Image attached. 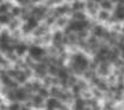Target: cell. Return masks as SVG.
Returning <instances> with one entry per match:
<instances>
[{
  "label": "cell",
  "mask_w": 124,
  "mask_h": 110,
  "mask_svg": "<svg viewBox=\"0 0 124 110\" xmlns=\"http://www.w3.org/2000/svg\"><path fill=\"white\" fill-rule=\"evenodd\" d=\"M28 55H29L30 58H33L35 61L40 62L42 59L47 55V52H46V48H45V47H42V45L30 44L29 50H28Z\"/></svg>",
  "instance_id": "1"
},
{
  "label": "cell",
  "mask_w": 124,
  "mask_h": 110,
  "mask_svg": "<svg viewBox=\"0 0 124 110\" xmlns=\"http://www.w3.org/2000/svg\"><path fill=\"white\" fill-rule=\"evenodd\" d=\"M30 11H31V16H33V17H35V18L39 19L40 22H43L45 18H46L47 14H48L49 7H47L45 4H38V5H34Z\"/></svg>",
  "instance_id": "2"
},
{
  "label": "cell",
  "mask_w": 124,
  "mask_h": 110,
  "mask_svg": "<svg viewBox=\"0 0 124 110\" xmlns=\"http://www.w3.org/2000/svg\"><path fill=\"white\" fill-rule=\"evenodd\" d=\"M99 11H100V7H99L98 2H95L94 0H85V10H84V12L87 13V16L90 19L96 20V16H98Z\"/></svg>",
  "instance_id": "3"
},
{
  "label": "cell",
  "mask_w": 124,
  "mask_h": 110,
  "mask_svg": "<svg viewBox=\"0 0 124 110\" xmlns=\"http://www.w3.org/2000/svg\"><path fill=\"white\" fill-rule=\"evenodd\" d=\"M107 29H108V28H107L105 24H101V23H99V22H94V24H93V26H92V29H90V34L94 35L95 37H98V38L101 41Z\"/></svg>",
  "instance_id": "4"
},
{
  "label": "cell",
  "mask_w": 124,
  "mask_h": 110,
  "mask_svg": "<svg viewBox=\"0 0 124 110\" xmlns=\"http://www.w3.org/2000/svg\"><path fill=\"white\" fill-rule=\"evenodd\" d=\"M64 105L62 104V101L55 97H49L45 102V110H62Z\"/></svg>",
  "instance_id": "5"
},
{
  "label": "cell",
  "mask_w": 124,
  "mask_h": 110,
  "mask_svg": "<svg viewBox=\"0 0 124 110\" xmlns=\"http://www.w3.org/2000/svg\"><path fill=\"white\" fill-rule=\"evenodd\" d=\"M29 47H30V44H29L25 39H23V41L18 42V43L15 45V53L17 54L18 58H24L25 55H28Z\"/></svg>",
  "instance_id": "6"
},
{
  "label": "cell",
  "mask_w": 124,
  "mask_h": 110,
  "mask_svg": "<svg viewBox=\"0 0 124 110\" xmlns=\"http://www.w3.org/2000/svg\"><path fill=\"white\" fill-rule=\"evenodd\" d=\"M54 10H55V12L58 13V16H71L72 14V8H71V5H70V2H63L62 5H59V6H57V7H54Z\"/></svg>",
  "instance_id": "7"
},
{
  "label": "cell",
  "mask_w": 124,
  "mask_h": 110,
  "mask_svg": "<svg viewBox=\"0 0 124 110\" xmlns=\"http://www.w3.org/2000/svg\"><path fill=\"white\" fill-rule=\"evenodd\" d=\"M34 73L36 74L38 77H40V78H45L46 77V74L48 73V65H46V64H43V62H38L36 65H35V67H34Z\"/></svg>",
  "instance_id": "8"
},
{
  "label": "cell",
  "mask_w": 124,
  "mask_h": 110,
  "mask_svg": "<svg viewBox=\"0 0 124 110\" xmlns=\"http://www.w3.org/2000/svg\"><path fill=\"white\" fill-rule=\"evenodd\" d=\"M111 17H112V12H108V11H105V10H100L98 12V16H96V22L106 25L108 23V20L111 19Z\"/></svg>",
  "instance_id": "9"
},
{
  "label": "cell",
  "mask_w": 124,
  "mask_h": 110,
  "mask_svg": "<svg viewBox=\"0 0 124 110\" xmlns=\"http://www.w3.org/2000/svg\"><path fill=\"white\" fill-rule=\"evenodd\" d=\"M70 23V17L69 16H59L55 20V25L53 29H60V30H64Z\"/></svg>",
  "instance_id": "10"
},
{
  "label": "cell",
  "mask_w": 124,
  "mask_h": 110,
  "mask_svg": "<svg viewBox=\"0 0 124 110\" xmlns=\"http://www.w3.org/2000/svg\"><path fill=\"white\" fill-rule=\"evenodd\" d=\"M15 93H16V101L17 102H27V99L29 97V92L24 87H17L15 90Z\"/></svg>",
  "instance_id": "11"
},
{
  "label": "cell",
  "mask_w": 124,
  "mask_h": 110,
  "mask_svg": "<svg viewBox=\"0 0 124 110\" xmlns=\"http://www.w3.org/2000/svg\"><path fill=\"white\" fill-rule=\"evenodd\" d=\"M98 74L100 75H110L111 73V62L108 61H104V62H100L99 67H98Z\"/></svg>",
  "instance_id": "12"
},
{
  "label": "cell",
  "mask_w": 124,
  "mask_h": 110,
  "mask_svg": "<svg viewBox=\"0 0 124 110\" xmlns=\"http://www.w3.org/2000/svg\"><path fill=\"white\" fill-rule=\"evenodd\" d=\"M22 24H23V20H22L21 18H12V19H11V22L8 23V25H7L6 28L12 32V31H15V30L21 29Z\"/></svg>",
  "instance_id": "13"
},
{
  "label": "cell",
  "mask_w": 124,
  "mask_h": 110,
  "mask_svg": "<svg viewBox=\"0 0 124 110\" xmlns=\"http://www.w3.org/2000/svg\"><path fill=\"white\" fill-rule=\"evenodd\" d=\"M72 12H77V11H84L85 10V0H74L72 2H70Z\"/></svg>",
  "instance_id": "14"
},
{
  "label": "cell",
  "mask_w": 124,
  "mask_h": 110,
  "mask_svg": "<svg viewBox=\"0 0 124 110\" xmlns=\"http://www.w3.org/2000/svg\"><path fill=\"white\" fill-rule=\"evenodd\" d=\"M10 14L13 18H21L22 14H23V7L21 5H18V4H15L10 10Z\"/></svg>",
  "instance_id": "15"
},
{
  "label": "cell",
  "mask_w": 124,
  "mask_h": 110,
  "mask_svg": "<svg viewBox=\"0 0 124 110\" xmlns=\"http://www.w3.org/2000/svg\"><path fill=\"white\" fill-rule=\"evenodd\" d=\"M99 7H100V10H105V11H108V12H113L116 5H115L111 0H102L101 2H99Z\"/></svg>",
  "instance_id": "16"
},
{
  "label": "cell",
  "mask_w": 124,
  "mask_h": 110,
  "mask_svg": "<svg viewBox=\"0 0 124 110\" xmlns=\"http://www.w3.org/2000/svg\"><path fill=\"white\" fill-rule=\"evenodd\" d=\"M31 102H33V107L34 108H42V107H45V98L41 97L40 95H35V96H33L31 97Z\"/></svg>",
  "instance_id": "17"
},
{
  "label": "cell",
  "mask_w": 124,
  "mask_h": 110,
  "mask_svg": "<svg viewBox=\"0 0 124 110\" xmlns=\"http://www.w3.org/2000/svg\"><path fill=\"white\" fill-rule=\"evenodd\" d=\"M71 19H75V20H85L87 18H89L87 16V13L84 11H77V12H72V14L70 16Z\"/></svg>",
  "instance_id": "18"
},
{
  "label": "cell",
  "mask_w": 124,
  "mask_h": 110,
  "mask_svg": "<svg viewBox=\"0 0 124 110\" xmlns=\"http://www.w3.org/2000/svg\"><path fill=\"white\" fill-rule=\"evenodd\" d=\"M12 18H13V17H12L10 13H0V25L7 26Z\"/></svg>",
  "instance_id": "19"
},
{
  "label": "cell",
  "mask_w": 124,
  "mask_h": 110,
  "mask_svg": "<svg viewBox=\"0 0 124 110\" xmlns=\"http://www.w3.org/2000/svg\"><path fill=\"white\" fill-rule=\"evenodd\" d=\"M63 2H65V0H45L43 4H45L47 7L52 8V7H57V6L62 5Z\"/></svg>",
  "instance_id": "20"
},
{
  "label": "cell",
  "mask_w": 124,
  "mask_h": 110,
  "mask_svg": "<svg viewBox=\"0 0 124 110\" xmlns=\"http://www.w3.org/2000/svg\"><path fill=\"white\" fill-rule=\"evenodd\" d=\"M28 78H29V77L25 74V72H24L23 70H21L18 75H17V78H16V81H18V84H25V83L28 81Z\"/></svg>",
  "instance_id": "21"
},
{
  "label": "cell",
  "mask_w": 124,
  "mask_h": 110,
  "mask_svg": "<svg viewBox=\"0 0 124 110\" xmlns=\"http://www.w3.org/2000/svg\"><path fill=\"white\" fill-rule=\"evenodd\" d=\"M62 91H63V90H60L57 85H52L51 89H49V93H51V96H52V97H55V98L59 97V95L62 93Z\"/></svg>",
  "instance_id": "22"
},
{
  "label": "cell",
  "mask_w": 124,
  "mask_h": 110,
  "mask_svg": "<svg viewBox=\"0 0 124 110\" xmlns=\"http://www.w3.org/2000/svg\"><path fill=\"white\" fill-rule=\"evenodd\" d=\"M38 95H40V96H41V97H43L45 99L49 98V96H51V93H49V89H47V87L42 86L41 89L38 91Z\"/></svg>",
  "instance_id": "23"
},
{
  "label": "cell",
  "mask_w": 124,
  "mask_h": 110,
  "mask_svg": "<svg viewBox=\"0 0 124 110\" xmlns=\"http://www.w3.org/2000/svg\"><path fill=\"white\" fill-rule=\"evenodd\" d=\"M21 109H22V105H21V103H18L17 101L11 102V103L7 105V110H21Z\"/></svg>",
  "instance_id": "24"
},
{
  "label": "cell",
  "mask_w": 124,
  "mask_h": 110,
  "mask_svg": "<svg viewBox=\"0 0 124 110\" xmlns=\"http://www.w3.org/2000/svg\"><path fill=\"white\" fill-rule=\"evenodd\" d=\"M77 35H78V38H80V39H87L88 37L90 36V30H87V29L81 30V31L77 32Z\"/></svg>",
  "instance_id": "25"
},
{
  "label": "cell",
  "mask_w": 124,
  "mask_h": 110,
  "mask_svg": "<svg viewBox=\"0 0 124 110\" xmlns=\"http://www.w3.org/2000/svg\"><path fill=\"white\" fill-rule=\"evenodd\" d=\"M31 85H33V92H38V91L42 87V84L39 81V80L31 81Z\"/></svg>",
  "instance_id": "26"
},
{
  "label": "cell",
  "mask_w": 124,
  "mask_h": 110,
  "mask_svg": "<svg viewBox=\"0 0 124 110\" xmlns=\"http://www.w3.org/2000/svg\"><path fill=\"white\" fill-rule=\"evenodd\" d=\"M34 5H38V4H43L45 2V0H30Z\"/></svg>",
  "instance_id": "27"
},
{
  "label": "cell",
  "mask_w": 124,
  "mask_h": 110,
  "mask_svg": "<svg viewBox=\"0 0 124 110\" xmlns=\"http://www.w3.org/2000/svg\"><path fill=\"white\" fill-rule=\"evenodd\" d=\"M111 1H112V2L115 4V5H117V4L119 2V0H111Z\"/></svg>",
  "instance_id": "28"
},
{
  "label": "cell",
  "mask_w": 124,
  "mask_h": 110,
  "mask_svg": "<svg viewBox=\"0 0 124 110\" xmlns=\"http://www.w3.org/2000/svg\"><path fill=\"white\" fill-rule=\"evenodd\" d=\"M21 110H30V109H29L28 107H22V109Z\"/></svg>",
  "instance_id": "29"
},
{
  "label": "cell",
  "mask_w": 124,
  "mask_h": 110,
  "mask_svg": "<svg viewBox=\"0 0 124 110\" xmlns=\"http://www.w3.org/2000/svg\"><path fill=\"white\" fill-rule=\"evenodd\" d=\"M122 34H124V23H122Z\"/></svg>",
  "instance_id": "30"
},
{
  "label": "cell",
  "mask_w": 124,
  "mask_h": 110,
  "mask_svg": "<svg viewBox=\"0 0 124 110\" xmlns=\"http://www.w3.org/2000/svg\"><path fill=\"white\" fill-rule=\"evenodd\" d=\"M62 110H70V109H68V108H63Z\"/></svg>",
  "instance_id": "31"
},
{
  "label": "cell",
  "mask_w": 124,
  "mask_h": 110,
  "mask_svg": "<svg viewBox=\"0 0 124 110\" xmlns=\"http://www.w3.org/2000/svg\"><path fill=\"white\" fill-rule=\"evenodd\" d=\"M90 110H99V108H95V109H90Z\"/></svg>",
  "instance_id": "32"
},
{
  "label": "cell",
  "mask_w": 124,
  "mask_h": 110,
  "mask_svg": "<svg viewBox=\"0 0 124 110\" xmlns=\"http://www.w3.org/2000/svg\"><path fill=\"white\" fill-rule=\"evenodd\" d=\"M0 110H7V109H0Z\"/></svg>",
  "instance_id": "33"
}]
</instances>
